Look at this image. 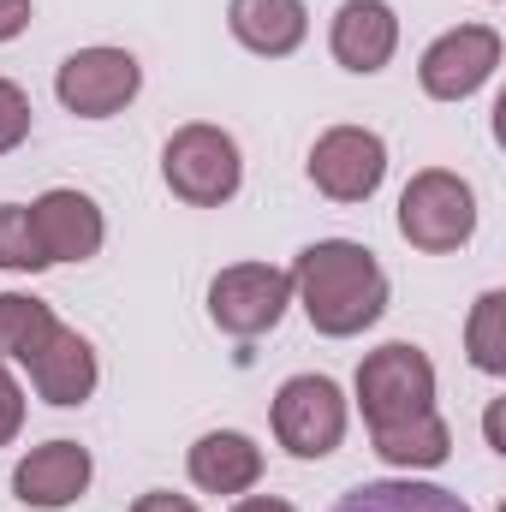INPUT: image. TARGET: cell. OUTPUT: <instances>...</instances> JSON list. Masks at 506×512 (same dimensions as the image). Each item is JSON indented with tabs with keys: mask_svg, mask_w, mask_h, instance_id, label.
Wrapping results in <instances>:
<instances>
[{
	"mask_svg": "<svg viewBox=\"0 0 506 512\" xmlns=\"http://www.w3.org/2000/svg\"><path fill=\"white\" fill-rule=\"evenodd\" d=\"M399 233H405L411 251H429V256L471 245V233H477V191L459 173H447V167L411 173V185L399 191Z\"/></svg>",
	"mask_w": 506,
	"mask_h": 512,
	"instance_id": "3",
	"label": "cell"
},
{
	"mask_svg": "<svg viewBox=\"0 0 506 512\" xmlns=\"http://www.w3.org/2000/svg\"><path fill=\"white\" fill-rule=\"evenodd\" d=\"M30 30V0H0V42Z\"/></svg>",
	"mask_w": 506,
	"mask_h": 512,
	"instance_id": "24",
	"label": "cell"
},
{
	"mask_svg": "<svg viewBox=\"0 0 506 512\" xmlns=\"http://www.w3.org/2000/svg\"><path fill=\"white\" fill-rule=\"evenodd\" d=\"M90 477H96L90 447H78V441H48V447H30V453L18 459V471H12V495H18L24 507L60 512V507H72V501L90 489Z\"/></svg>",
	"mask_w": 506,
	"mask_h": 512,
	"instance_id": "11",
	"label": "cell"
},
{
	"mask_svg": "<svg viewBox=\"0 0 506 512\" xmlns=\"http://www.w3.org/2000/svg\"><path fill=\"white\" fill-rule=\"evenodd\" d=\"M60 334V316L30 292H0V364H36V352Z\"/></svg>",
	"mask_w": 506,
	"mask_h": 512,
	"instance_id": "18",
	"label": "cell"
},
{
	"mask_svg": "<svg viewBox=\"0 0 506 512\" xmlns=\"http://www.w3.org/2000/svg\"><path fill=\"white\" fill-rule=\"evenodd\" d=\"M286 304H292V274L274 268V262H233V268H221L209 280V316L233 340L274 334Z\"/></svg>",
	"mask_w": 506,
	"mask_h": 512,
	"instance_id": "5",
	"label": "cell"
},
{
	"mask_svg": "<svg viewBox=\"0 0 506 512\" xmlns=\"http://www.w3.org/2000/svg\"><path fill=\"white\" fill-rule=\"evenodd\" d=\"M185 471H191V483L203 495H251L262 483V447L251 435H239V429H209L191 447Z\"/></svg>",
	"mask_w": 506,
	"mask_h": 512,
	"instance_id": "14",
	"label": "cell"
},
{
	"mask_svg": "<svg viewBox=\"0 0 506 512\" xmlns=\"http://www.w3.org/2000/svg\"><path fill=\"white\" fill-rule=\"evenodd\" d=\"M0 268H6V274H36V268H48L42 239H36V227H30V203H0Z\"/></svg>",
	"mask_w": 506,
	"mask_h": 512,
	"instance_id": "20",
	"label": "cell"
},
{
	"mask_svg": "<svg viewBox=\"0 0 506 512\" xmlns=\"http://www.w3.org/2000/svg\"><path fill=\"white\" fill-rule=\"evenodd\" d=\"M30 227L42 239V256L48 262H90L108 239V221L96 209V197L72 191V185H54L30 203Z\"/></svg>",
	"mask_w": 506,
	"mask_h": 512,
	"instance_id": "10",
	"label": "cell"
},
{
	"mask_svg": "<svg viewBox=\"0 0 506 512\" xmlns=\"http://www.w3.org/2000/svg\"><path fill=\"white\" fill-rule=\"evenodd\" d=\"M30 382H36V393L48 399V405H84L90 393H96V382H102V364H96V346L78 334V328H66L60 322V334L36 352V364H30Z\"/></svg>",
	"mask_w": 506,
	"mask_h": 512,
	"instance_id": "13",
	"label": "cell"
},
{
	"mask_svg": "<svg viewBox=\"0 0 506 512\" xmlns=\"http://www.w3.org/2000/svg\"><path fill=\"white\" fill-rule=\"evenodd\" d=\"M274 441L292 459H328L346 441V393L328 376H292L274 393Z\"/></svg>",
	"mask_w": 506,
	"mask_h": 512,
	"instance_id": "7",
	"label": "cell"
},
{
	"mask_svg": "<svg viewBox=\"0 0 506 512\" xmlns=\"http://www.w3.org/2000/svg\"><path fill=\"white\" fill-rule=\"evenodd\" d=\"M328 512H471L453 489L441 483H417V477H381V483H358L346 489Z\"/></svg>",
	"mask_w": 506,
	"mask_h": 512,
	"instance_id": "16",
	"label": "cell"
},
{
	"mask_svg": "<svg viewBox=\"0 0 506 512\" xmlns=\"http://www.w3.org/2000/svg\"><path fill=\"white\" fill-rule=\"evenodd\" d=\"M18 429H24V387H18V376L0 364V447H12Z\"/></svg>",
	"mask_w": 506,
	"mask_h": 512,
	"instance_id": "22",
	"label": "cell"
},
{
	"mask_svg": "<svg viewBox=\"0 0 506 512\" xmlns=\"http://www.w3.org/2000/svg\"><path fill=\"white\" fill-rule=\"evenodd\" d=\"M233 512H298L292 501H280V495H239V507Z\"/></svg>",
	"mask_w": 506,
	"mask_h": 512,
	"instance_id": "25",
	"label": "cell"
},
{
	"mask_svg": "<svg viewBox=\"0 0 506 512\" xmlns=\"http://www.w3.org/2000/svg\"><path fill=\"white\" fill-rule=\"evenodd\" d=\"M387 179V143L370 126H328L310 149V185L328 203H370Z\"/></svg>",
	"mask_w": 506,
	"mask_h": 512,
	"instance_id": "8",
	"label": "cell"
},
{
	"mask_svg": "<svg viewBox=\"0 0 506 512\" xmlns=\"http://www.w3.org/2000/svg\"><path fill=\"white\" fill-rule=\"evenodd\" d=\"M328 48H334V60L346 72L370 78V72H381L393 60V48H399V12L387 0H346L334 12V24H328Z\"/></svg>",
	"mask_w": 506,
	"mask_h": 512,
	"instance_id": "12",
	"label": "cell"
},
{
	"mask_svg": "<svg viewBox=\"0 0 506 512\" xmlns=\"http://www.w3.org/2000/svg\"><path fill=\"white\" fill-rule=\"evenodd\" d=\"M161 179H167V191H173L179 203H191V209H221V203H233L239 185H245V155H239L233 131L209 126V120H191V126H179L167 137V149H161Z\"/></svg>",
	"mask_w": 506,
	"mask_h": 512,
	"instance_id": "2",
	"label": "cell"
},
{
	"mask_svg": "<svg viewBox=\"0 0 506 512\" xmlns=\"http://www.w3.org/2000/svg\"><path fill=\"white\" fill-rule=\"evenodd\" d=\"M24 137H30V96L12 78H0V155H12Z\"/></svg>",
	"mask_w": 506,
	"mask_h": 512,
	"instance_id": "21",
	"label": "cell"
},
{
	"mask_svg": "<svg viewBox=\"0 0 506 512\" xmlns=\"http://www.w3.org/2000/svg\"><path fill=\"white\" fill-rule=\"evenodd\" d=\"M286 274H292V298L304 304L310 328L328 340H352L376 328L387 310V274L358 239H316L298 251Z\"/></svg>",
	"mask_w": 506,
	"mask_h": 512,
	"instance_id": "1",
	"label": "cell"
},
{
	"mask_svg": "<svg viewBox=\"0 0 506 512\" xmlns=\"http://www.w3.org/2000/svg\"><path fill=\"white\" fill-rule=\"evenodd\" d=\"M137 90H143V66H137V54L108 48V42L66 54L60 78H54L60 108H66V114H78V120H114L120 108H131V96H137Z\"/></svg>",
	"mask_w": 506,
	"mask_h": 512,
	"instance_id": "6",
	"label": "cell"
},
{
	"mask_svg": "<svg viewBox=\"0 0 506 512\" xmlns=\"http://www.w3.org/2000/svg\"><path fill=\"white\" fill-rule=\"evenodd\" d=\"M370 441H376V453L393 471H435V465H447V453H453V429H447L441 411H423V417H411V423H399V429H376Z\"/></svg>",
	"mask_w": 506,
	"mask_h": 512,
	"instance_id": "17",
	"label": "cell"
},
{
	"mask_svg": "<svg viewBox=\"0 0 506 512\" xmlns=\"http://www.w3.org/2000/svg\"><path fill=\"white\" fill-rule=\"evenodd\" d=\"M131 512H203L191 495H173V489H149V495H137Z\"/></svg>",
	"mask_w": 506,
	"mask_h": 512,
	"instance_id": "23",
	"label": "cell"
},
{
	"mask_svg": "<svg viewBox=\"0 0 506 512\" xmlns=\"http://www.w3.org/2000/svg\"><path fill=\"white\" fill-rule=\"evenodd\" d=\"M358 405H364L370 435L435 411V364H429V352L411 346V340H393V346L370 352L358 364Z\"/></svg>",
	"mask_w": 506,
	"mask_h": 512,
	"instance_id": "4",
	"label": "cell"
},
{
	"mask_svg": "<svg viewBox=\"0 0 506 512\" xmlns=\"http://www.w3.org/2000/svg\"><path fill=\"white\" fill-rule=\"evenodd\" d=\"M495 66H501V30L495 24H459V30H447L423 48L417 84L435 102H465L495 78Z\"/></svg>",
	"mask_w": 506,
	"mask_h": 512,
	"instance_id": "9",
	"label": "cell"
},
{
	"mask_svg": "<svg viewBox=\"0 0 506 512\" xmlns=\"http://www.w3.org/2000/svg\"><path fill=\"white\" fill-rule=\"evenodd\" d=\"M465 352L483 376H506V292H483L465 322Z\"/></svg>",
	"mask_w": 506,
	"mask_h": 512,
	"instance_id": "19",
	"label": "cell"
},
{
	"mask_svg": "<svg viewBox=\"0 0 506 512\" xmlns=\"http://www.w3.org/2000/svg\"><path fill=\"white\" fill-rule=\"evenodd\" d=\"M227 30L239 36V48H251L262 60H286L292 48H304L310 12H304V0H233Z\"/></svg>",
	"mask_w": 506,
	"mask_h": 512,
	"instance_id": "15",
	"label": "cell"
}]
</instances>
